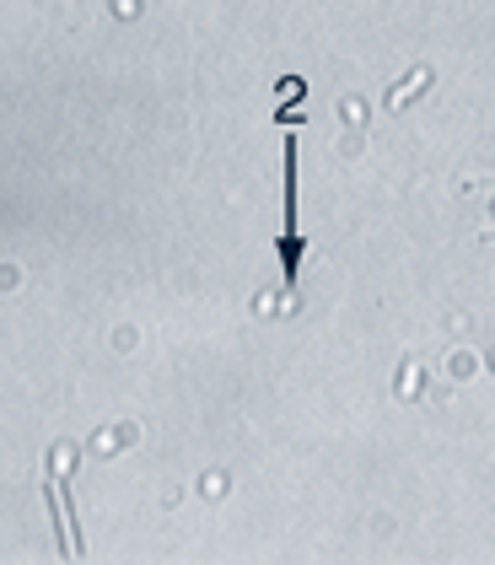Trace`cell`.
I'll return each instance as SVG.
<instances>
[{"instance_id": "1", "label": "cell", "mask_w": 495, "mask_h": 565, "mask_svg": "<svg viewBox=\"0 0 495 565\" xmlns=\"http://www.w3.org/2000/svg\"><path fill=\"white\" fill-rule=\"evenodd\" d=\"M280 259H286V286H297L302 275V232H297V146L286 140V237H280Z\"/></svg>"}]
</instances>
